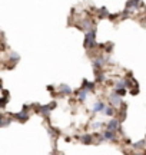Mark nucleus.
<instances>
[{
    "label": "nucleus",
    "instance_id": "nucleus-23",
    "mask_svg": "<svg viewBox=\"0 0 146 155\" xmlns=\"http://www.w3.org/2000/svg\"><path fill=\"white\" fill-rule=\"evenodd\" d=\"M136 2H139V0H136Z\"/></svg>",
    "mask_w": 146,
    "mask_h": 155
},
{
    "label": "nucleus",
    "instance_id": "nucleus-21",
    "mask_svg": "<svg viewBox=\"0 0 146 155\" xmlns=\"http://www.w3.org/2000/svg\"><path fill=\"white\" fill-rule=\"evenodd\" d=\"M0 91H2V83H0Z\"/></svg>",
    "mask_w": 146,
    "mask_h": 155
},
{
    "label": "nucleus",
    "instance_id": "nucleus-22",
    "mask_svg": "<svg viewBox=\"0 0 146 155\" xmlns=\"http://www.w3.org/2000/svg\"><path fill=\"white\" fill-rule=\"evenodd\" d=\"M136 155H142V154H136Z\"/></svg>",
    "mask_w": 146,
    "mask_h": 155
},
{
    "label": "nucleus",
    "instance_id": "nucleus-5",
    "mask_svg": "<svg viewBox=\"0 0 146 155\" xmlns=\"http://www.w3.org/2000/svg\"><path fill=\"white\" fill-rule=\"evenodd\" d=\"M116 138V132H113V131H105V134H103V137H102V139H106V141H112V139Z\"/></svg>",
    "mask_w": 146,
    "mask_h": 155
},
{
    "label": "nucleus",
    "instance_id": "nucleus-20",
    "mask_svg": "<svg viewBox=\"0 0 146 155\" xmlns=\"http://www.w3.org/2000/svg\"><path fill=\"white\" fill-rule=\"evenodd\" d=\"M102 127V122H95V124H93V128H95V129H97V128H100Z\"/></svg>",
    "mask_w": 146,
    "mask_h": 155
},
{
    "label": "nucleus",
    "instance_id": "nucleus-18",
    "mask_svg": "<svg viewBox=\"0 0 146 155\" xmlns=\"http://www.w3.org/2000/svg\"><path fill=\"white\" fill-rule=\"evenodd\" d=\"M107 16V10L105 9V7H102V10H100V17H105Z\"/></svg>",
    "mask_w": 146,
    "mask_h": 155
},
{
    "label": "nucleus",
    "instance_id": "nucleus-2",
    "mask_svg": "<svg viewBox=\"0 0 146 155\" xmlns=\"http://www.w3.org/2000/svg\"><path fill=\"white\" fill-rule=\"evenodd\" d=\"M109 99H110V105H113V106H119L120 104H122V96H119V95L115 94V92L110 94Z\"/></svg>",
    "mask_w": 146,
    "mask_h": 155
},
{
    "label": "nucleus",
    "instance_id": "nucleus-7",
    "mask_svg": "<svg viewBox=\"0 0 146 155\" xmlns=\"http://www.w3.org/2000/svg\"><path fill=\"white\" fill-rule=\"evenodd\" d=\"M105 61H106V59H105L103 56H99L97 59H95V62H93V66H95V69H99V68L103 66Z\"/></svg>",
    "mask_w": 146,
    "mask_h": 155
},
{
    "label": "nucleus",
    "instance_id": "nucleus-9",
    "mask_svg": "<svg viewBox=\"0 0 146 155\" xmlns=\"http://www.w3.org/2000/svg\"><path fill=\"white\" fill-rule=\"evenodd\" d=\"M139 6V2H136V0H129L128 3H126V10H132V9H136Z\"/></svg>",
    "mask_w": 146,
    "mask_h": 155
},
{
    "label": "nucleus",
    "instance_id": "nucleus-17",
    "mask_svg": "<svg viewBox=\"0 0 146 155\" xmlns=\"http://www.w3.org/2000/svg\"><path fill=\"white\" fill-rule=\"evenodd\" d=\"M96 79H97V81H105V75H103V73H99L97 72V71H96Z\"/></svg>",
    "mask_w": 146,
    "mask_h": 155
},
{
    "label": "nucleus",
    "instance_id": "nucleus-19",
    "mask_svg": "<svg viewBox=\"0 0 146 155\" xmlns=\"http://www.w3.org/2000/svg\"><path fill=\"white\" fill-rule=\"evenodd\" d=\"M145 144V141H141V142H138V144H135L133 145V147H135V148H142V145Z\"/></svg>",
    "mask_w": 146,
    "mask_h": 155
},
{
    "label": "nucleus",
    "instance_id": "nucleus-8",
    "mask_svg": "<svg viewBox=\"0 0 146 155\" xmlns=\"http://www.w3.org/2000/svg\"><path fill=\"white\" fill-rule=\"evenodd\" d=\"M103 109H105V104L102 101H97L93 105V112H103Z\"/></svg>",
    "mask_w": 146,
    "mask_h": 155
},
{
    "label": "nucleus",
    "instance_id": "nucleus-13",
    "mask_svg": "<svg viewBox=\"0 0 146 155\" xmlns=\"http://www.w3.org/2000/svg\"><path fill=\"white\" fill-rule=\"evenodd\" d=\"M80 141H82L83 144H89V142H92V137H90V135H82V137H80Z\"/></svg>",
    "mask_w": 146,
    "mask_h": 155
},
{
    "label": "nucleus",
    "instance_id": "nucleus-10",
    "mask_svg": "<svg viewBox=\"0 0 146 155\" xmlns=\"http://www.w3.org/2000/svg\"><path fill=\"white\" fill-rule=\"evenodd\" d=\"M93 88H95V85H93L92 82L83 81V86H82V89H83V91H86V92H89V91H93Z\"/></svg>",
    "mask_w": 146,
    "mask_h": 155
},
{
    "label": "nucleus",
    "instance_id": "nucleus-16",
    "mask_svg": "<svg viewBox=\"0 0 146 155\" xmlns=\"http://www.w3.org/2000/svg\"><path fill=\"white\" fill-rule=\"evenodd\" d=\"M10 59H11V62H13V63H16V62L19 61V55H17V53H11Z\"/></svg>",
    "mask_w": 146,
    "mask_h": 155
},
{
    "label": "nucleus",
    "instance_id": "nucleus-4",
    "mask_svg": "<svg viewBox=\"0 0 146 155\" xmlns=\"http://www.w3.org/2000/svg\"><path fill=\"white\" fill-rule=\"evenodd\" d=\"M119 129V121L118 119H112V121L107 122V131H113V132H116Z\"/></svg>",
    "mask_w": 146,
    "mask_h": 155
},
{
    "label": "nucleus",
    "instance_id": "nucleus-14",
    "mask_svg": "<svg viewBox=\"0 0 146 155\" xmlns=\"http://www.w3.org/2000/svg\"><path fill=\"white\" fill-rule=\"evenodd\" d=\"M113 108H110V106H105V109H103V114L105 115H107V116H112L113 115Z\"/></svg>",
    "mask_w": 146,
    "mask_h": 155
},
{
    "label": "nucleus",
    "instance_id": "nucleus-11",
    "mask_svg": "<svg viewBox=\"0 0 146 155\" xmlns=\"http://www.w3.org/2000/svg\"><path fill=\"white\" fill-rule=\"evenodd\" d=\"M86 98H87V92H86V91H83V89H80V91L78 92V101L84 102V101H86Z\"/></svg>",
    "mask_w": 146,
    "mask_h": 155
},
{
    "label": "nucleus",
    "instance_id": "nucleus-3",
    "mask_svg": "<svg viewBox=\"0 0 146 155\" xmlns=\"http://www.w3.org/2000/svg\"><path fill=\"white\" fill-rule=\"evenodd\" d=\"M14 118H16V119H19L20 122H26V121H27V118H29L27 106H24V108H23V111L20 112V114H16V115H14Z\"/></svg>",
    "mask_w": 146,
    "mask_h": 155
},
{
    "label": "nucleus",
    "instance_id": "nucleus-15",
    "mask_svg": "<svg viewBox=\"0 0 146 155\" xmlns=\"http://www.w3.org/2000/svg\"><path fill=\"white\" fill-rule=\"evenodd\" d=\"M10 124V119H5L3 116L0 115V127H7Z\"/></svg>",
    "mask_w": 146,
    "mask_h": 155
},
{
    "label": "nucleus",
    "instance_id": "nucleus-12",
    "mask_svg": "<svg viewBox=\"0 0 146 155\" xmlns=\"http://www.w3.org/2000/svg\"><path fill=\"white\" fill-rule=\"evenodd\" d=\"M59 91H60L62 94H66V95H70V94H72V89L69 88L68 85H60V88H59Z\"/></svg>",
    "mask_w": 146,
    "mask_h": 155
},
{
    "label": "nucleus",
    "instance_id": "nucleus-6",
    "mask_svg": "<svg viewBox=\"0 0 146 155\" xmlns=\"http://www.w3.org/2000/svg\"><path fill=\"white\" fill-rule=\"evenodd\" d=\"M53 106H56V104H55V102H53V104H50V105H47V106H42V108H40V112H42V114H43V115H49V114H50V111H52V108H53Z\"/></svg>",
    "mask_w": 146,
    "mask_h": 155
},
{
    "label": "nucleus",
    "instance_id": "nucleus-1",
    "mask_svg": "<svg viewBox=\"0 0 146 155\" xmlns=\"http://www.w3.org/2000/svg\"><path fill=\"white\" fill-rule=\"evenodd\" d=\"M95 38H96V28H93L92 30H89L86 33V38H84V48L86 49H92L95 46Z\"/></svg>",
    "mask_w": 146,
    "mask_h": 155
}]
</instances>
